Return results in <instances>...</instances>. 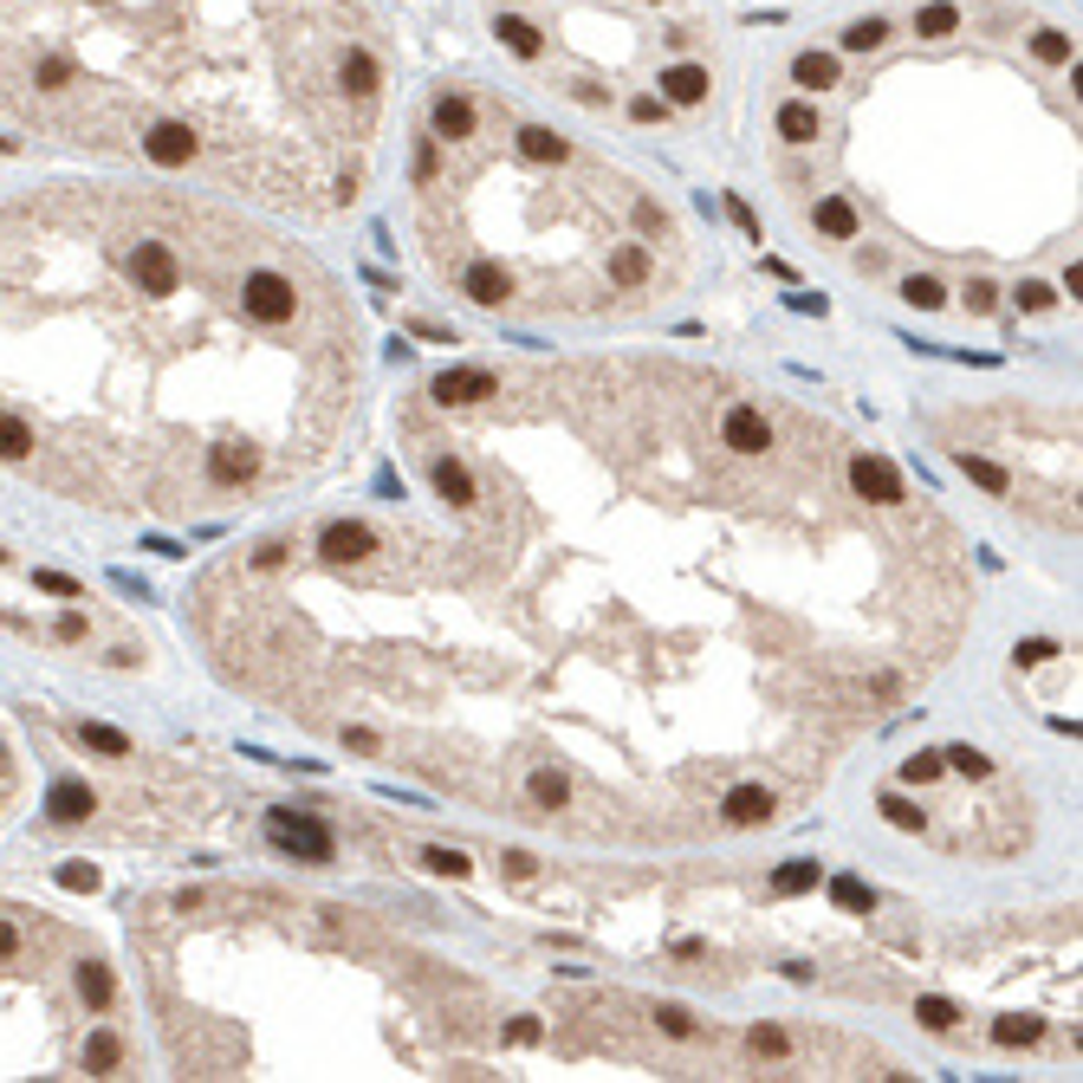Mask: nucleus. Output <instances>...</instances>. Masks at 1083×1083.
I'll use <instances>...</instances> for the list:
<instances>
[{
    "mask_svg": "<svg viewBox=\"0 0 1083 1083\" xmlns=\"http://www.w3.org/2000/svg\"><path fill=\"white\" fill-rule=\"evenodd\" d=\"M954 512L792 390L681 351L435 370L358 500L182 590L227 695L559 850L792 824L973 636Z\"/></svg>",
    "mask_w": 1083,
    "mask_h": 1083,
    "instance_id": "f257e3e1",
    "label": "nucleus"
},
{
    "mask_svg": "<svg viewBox=\"0 0 1083 1083\" xmlns=\"http://www.w3.org/2000/svg\"><path fill=\"white\" fill-rule=\"evenodd\" d=\"M169 1078H519L539 1031L429 928L280 882H176L124 909Z\"/></svg>",
    "mask_w": 1083,
    "mask_h": 1083,
    "instance_id": "39448f33",
    "label": "nucleus"
},
{
    "mask_svg": "<svg viewBox=\"0 0 1083 1083\" xmlns=\"http://www.w3.org/2000/svg\"><path fill=\"white\" fill-rule=\"evenodd\" d=\"M370 383L292 221L124 169L0 195V474L144 526L286 512L358 461Z\"/></svg>",
    "mask_w": 1083,
    "mask_h": 1083,
    "instance_id": "f03ea898",
    "label": "nucleus"
},
{
    "mask_svg": "<svg viewBox=\"0 0 1083 1083\" xmlns=\"http://www.w3.org/2000/svg\"><path fill=\"white\" fill-rule=\"evenodd\" d=\"M928 435L986 494L1031 526L1078 539V396H986L928 409Z\"/></svg>",
    "mask_w": 1083,
    "mask_h": 1083,
    "instance_id": "1a4fd4ad",
    "label": "nucleus"
},
{
    "mask_svg": "<svg viewBox=\"0 0 1083 1083\" xmlns=\"http://www.w3.org/2000/svg\"><path fill=\"white\" fill-rule=\"evenodd\" d=\"M772 117V189L837 267L947 305H1045L1078 267V40L1012 0H935L902 26L857 20L792 66Z\"/></svg>",
    "mask_w": 1083,
    "mask_h": 1083,
    "instance_id": "7ed1b4c3",
    "label": "nucleus"
},
{
    "mask_svg": "<svg viewBox=\"0 0 1083 1083\" xmlns=\"http://www.w3.org/2000/svg\"><path fill=\"white\" fill-rule=\"evenodd\" d=\"M376 0H0V124L84 162L325 227L376 176Z\"/></svg>",
    "mask_w": 1083,
    "mask_h": 1083,
    "instance_id": "20e7f679",
    "label": "nucleus"
},
{
    "mask_svg": "<svg viewBox=\"0 0 1083 1083\" xmlns=\"http://www.w3.org/2000/svg\"><path fill=\"white\" fill-rule=\"evenodd\" d=\"M403 215L435 286L512 325H643L701 267L650 176L481 78L429 91Z\"/></svg>",
    "mask_w": 1083,
    "mask_h": 1083,
    "instance_id": "423d86ee",
    "label": "nucleus"
},
{
    "mask_svg": "<svg viewBox=\"0 0 1083 1083\" xmlns=\"http://www.w3.org/2000/svg\"><path fill=\"white\" fill-rule=\"evenodd\" d=\"M26 798H33V759H26L20 726L7 721V708H0V831L26 811Z\"/></svg>",
    "mask_w": 1083,
    "mask_h": 1083,
    "instance_id": "9d476101",
    "label": "nucleus"
},
{
    "mask_svg": "<svg viewBox=\"0 0 1083 1083\" xmlns=\"http://www.w3.org/2000/svg\"><path fill=\"white\" fill-rule=\"evenodd\" d=\"M494 40L584 111H623L636 98L643 117H662L714 91V20L681 13V0H500Z\"/></svg>",
    "mask_w": 1083,
    "mask_h": 1083,
    "instance_id": "6e6552de",
    "label": "nucleus"
},
{
    "mask_svg": "<svg viewBox=\"0 0 1083 1083\" xmlns=\"http://www.w3.org/2000/svg\"><path fill=\"white\" fill-rule=\"evenodd\" d=\"M0 1078H144L111 940L20 889H0Z\"/></svg>",
    "mask_w": 1083,
    "mask_h": 1083,
    "instance_id": "0eeeda50",
    "label": "nucleus"
}]
</instances>
